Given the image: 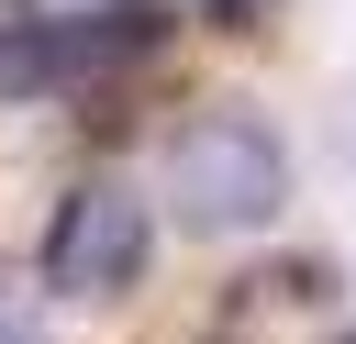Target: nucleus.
I'll list each match as a JSON object with an SVG mask.
<instances>
[{
    "label": "nucleus",
    "instance_id": "423d86ee",
    "mask_svg": "<svg viewBox=\"0 0 356 344\" xmlns=\"http://www.w3.org/2000/svg\"><path fill=\"white\" fill-rule=\"evenodd\" d=\"M256 11H278V0H222V22H256Z\"/></svg>",
    "mask_w": 356,
    "mask_h": 344
},
{
    "label": "nucleus",
    "instance_id": "0eeeda50",
    "mask_svg": "<svg viewBox=\"0 0 356 344\" xmlns=\"http://www.w3.org/2000/svg\"><path fill=\"white\" fill-rule=\"evenodd\" d=\"M334 344H356V333H334Z\"/></svg>",
    "mask_w": 356,
    "mask_h": 344
},
{
    "label": "nucleus",
    "instance_id": "6e6552de",
    "mask_svg": "<svg viewBox=\"0 0 356 344\" xmlns=\"http://www.w3.org/2000/svg\"><path fill=\"white\" fill-rule=\"evenodd\" d=\"M211 11H222V0H211Z\"/></svg>",
    "mask_w": 356,
    "mask_h": 344
},
{
    "label": "nucleus",
    "instance_id": "7ed1b4c3",
    "mask_svg": "<svg viewBox=\"0 0 356 344\" xmlns=\"http://www.w3.org/2000/svg\"><path fill=\"white\" fill-rule=\"evenodd\" d=\"M167 33H178V11H167V0H100V11H78V22H67V78L145 67V55H167Z\"/></svg>",
    "mask_w": 356,
    "mask_h": 344
},
{
    "label": "nucleus",
    "instance_id": "39448f33",
    "mask_svg": "<svg viewBox=\"0 0 356 344\" xmlns=\"http://www.w3.org/2000/svg\"><path fill=\"white\" fill-rule=\"evenodd\" d=\"M0 344H33V322H22V300H11V277H0Z\"/></svg>",
    "mask_w": 356,
    "mask_h": 344
},
{
    "label": "nucleus",
    "instance_id": "f257e3e1",
    "mask_svg": "<svg viewBox=\"0 0 356 344\" xmlns=\"http://www.w3.org/2000/svg\"><path fill=\"white\" fill-rule=\"evenodd\" d=\"M167 200H178L189 233H256L289 200V155H278V133L256 111L211 100V111H189L167 133Z\"/></svg>",
    "mask_w": 356,
    "mask_h": 344
},
{
    "label": "nucleus",
    "instance_id": "f03ea898",
    "mask_svg": "<svg viewBox=\"0 0 356 344\" xmlns=\"http://www.w3.org/2000/svg\"><path fill=\"white\" fill-rule=\"evenodd\" d=\"M145 255H156L145 200H134L122 178H89V189H67V200H56V233H44V289H56V300H122V289L145 277Z\"/></svg>",
    "mask_w": 356,
    "mask_h": 344
},
{
    "label": "nucleus",
    "instance_id": "20e7f679",
    "mask_svg": "<svg viewBox=\"0 0 356 344\" xmlns=\"http://www.w3.org/2000/svg\"><path fill=\"white\" fill-rule=\"evenodd\" d=\"M67 78V11L44 0H0V100H33Z\"/></svg>",
    "mask_w": 356,
    "mask_h": 344
}]
</instances>
